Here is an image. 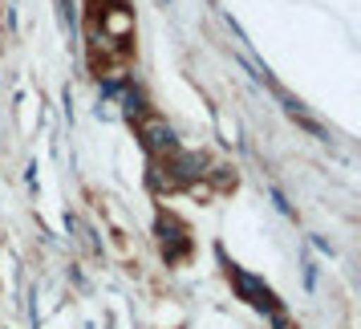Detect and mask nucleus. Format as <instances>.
<instances>
[{
    "label": "nucleus",
    "mask_w": 361,
    "mask_h": 329,
    "mask_svg": "<svg viewBox=\"0 0 361 329\" xmlns=\"http://www.w3.org/2000/svg\"><path fill=\"white\" fill-rule=\"evenodd\" d=\"M142 147H147L150 155H171V150H179L175 147V131L166 126L163 118H147V122H142Z\"/></svg>",
    "instance_id": "f03ea898"
},
{
    "label": "nucleus",
    "mask_w": 361,
    "mask_h": 329,
    "mask_svg": "<svg viewBox=\"0 0 361 329\" xmlns=\"http://www.w3.org/2000/svg\"><path fill=\"white\" fill-rule=\"evenodd\" d=\"M203 175V159L191 150H171V163H166V179L171 183H191Z\"/></svg>",
    "instance_id": "7ed1b4c3"
},
{
    "label": "nucleus",
    "mask_w": 361,
    "mask_h": 329,
    "mask_svg": "<svg viewBox=\"0 0 361 329\" xmlns=\"http://www.w3.org/2000/svg\"><path fill=\"white\" fill-rule=\"evenodd\" d=\"M228 277H231V285H235V293L244 297L247 305H256L260 313H276V297H272L268 285H260L256 277H247L244 268H235V264L228 268Z\"/></svg>",
    "instance_id": "f257e3e1"
},
{
    "label": "nucleus",
    "mask_w": 361,
    "mask_h": 329,
    "mask_svg": "<svg viewBox=\"0 0 361 329\" xmlns=\"http://www.w3.org/2000/svg\"><path fill=\"white\" fill-rule=\"evenodd\" d=\"M159 236H163V256H166V261H179V256H187L191 240H187V232H183L175 220H159Z\"/></svg>",
    "instance_id": "20e7f679"
},
{
    "label": "nucleus",
    "mask_w": 361,
    "mask_h": 329,
    "mask_svg": "<svg viewBox=\"0 0 361 329\" xmlns=\"http://www.w3.org/2000/svg\"><path fill=\"white\" fill-rule=\"evenodd\" d=\"M122 110H126V118H142L147 114V98H142L134 85H126V90H122Z\"/></svg>",
    "instance_id": "39448f33"
}]
</instances>
